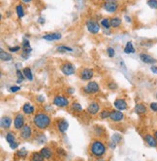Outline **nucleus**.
Returning <instances> with one entry per match:
<instances>
[{
	"mask_svg": "<svg viewBox=\"0 0 157 161\" xmlns=\"http://www.w3.org/2000/svg\"><path fill=\"white\" fill-rule=\"evenodd\" d=\"M8 49H9L10 52H14V53H15V52H17L19 50H20V47L17 45V47H9Z\"/></svg>",
	"mask_w": 157,
	"mask_h": 161,
	"instance_id": "nucleus-39",
	"label": "nucleus"
},
{
	"mask_svg": "<svg viewBox=\"0 0 157 161\" xmlns=\"http://www.w3.org/2000/svg\"><path fill=\"white\" fill-rule=\"evenodd\" d=\"M22 72H23V74H24V76H25L26 79H28L29 81H32L33 80V74H32V72H31L30 68H24Z\"/></svg>",
	"mask_w": 157,
	"mask_h": 161,
	"instance_id": "nucleus-25",
	"label": "nucleus"
},
{
	"mask_svg": "<svg viewBox=\"0 0 157 161\" xmlns=\"http://www.w3.org/2000/svg\"><path fill=\"white\" fill-rule=\"evenodd\" d=\"M68 127H69V124H68V122H67V121L61 120L60 122H58V124H57V128H58V130L60 131V132H65V131H67Z\"/></svg>",
	"mask_w": 157,
	"mask_h": 161,
	"instance_id": "nucleus-20",
	"label": "nucleus"
},
{
	"mask_svg": "<svg viewBox=\"0 0 157 161\" xmlns=\"http://www.w3.org/2000/svg\"><path fill=\"white\" fill-rule=\"evenodd\" d=\"M32 0H22V2H24V3H30Z\"/></svg>",
	"mask_w": 157,
	"mask_h": 161,
	"instance_id": "nucleus-51",
	"label": "nucleus"
},
{
	"mask_svg": "<svg viewBox=\"0 0 157 161\" xmlns=\"http://www.w3.org/2000/svg\"><path fill=\"white\" fill-rule=\"evenodd\" d=\"M146 4L153 10H157V0H148L146 1Z\"/></svg>",
	"mask_w": 157,
	"mask_h": 161,
	"instance_id": "nucleus-31",
	"label": "nucleus"
},
{
	"mask_svg": "<svg viewBox=\"0 0 157 161\" xmlns=\"http://www.w3.org/2000/svg\"><path fill=\"white\" fill-rule=\"evenodd\" d=\"M5 139L9 144H11V143L15 142V134H14L13 132H8L5 136Z\"/></svg>",
	"mask_w": 157,
	"mask_h": 161,
	"instance_id": "nucleus-30",
	"label": "nucleus"
},
{
	"mask_svg": "<svg viewBox=\"0 0 157 161\" xmlns=\"http://www.w3.org/2000/svg\"><path fill=\"white\" fill-rule=\"evenodd\" d=\"M145 143L148 144L149 147L151 148H156L157 147V139L155 138L154 135H151V134H145Z\"/></svg>",
	"mask_w": 157,
	"mask_h": 161,
	"instance_id": "nucleus-16",
	"label": "nucleus"
},
{
	"mask_svg": "<svg viewBox=\"0 0 157 161\" xmlns=\"http://www.w3.org/2000/svg\"><path fill=\"white\" fill-rule=\"evenodd\" d=\"M0 58H1L2 61L8 62V61H11L13 57H12L11 53H9V52H7V51H4L1 48V50H0Z\"/></svg>",
	"mask_w": 157,
	"mask_h": 161,
	"instance_id": "nucleus-22",
	"label": "nucleus"
},
{
	"mask_svg": "<svg viewBox=\"0 0 157 161\" xmlns=\"http://www.w3.org/2000/svg\"><path fill=\"white\" fill-rule=\"evenodd\" d=\"M154 136H155V138L157 139V130H155V131H154Z\"/></svg>",
	"mask_w": 157,
	"mask_h": 161,
	"instance_id": "nucleus-53",
	"label": "nucleus"
},
{
	"mask_svg": "<svg viewBox=\"0 0 157 161\" xmlns=\"http://www.w3.org/2000/svg\"><path fill=\"white\" fill-rule=\"evenodd\" d=\"M140 59L143 63L148 65H155L156 64V59L153 58L151 55L148 53H141L140 54Z\"/></svg>",
	"mask_w": 157,
	"mask_h": 161,
	"instance_id": "nucleus-10",
	"label": "nucleus"
},
{
	"mask_svg": "<svg viewBox=\"0 0 157 161\" xmlns=\"http://www.w3.org/2000/svg\"><path fill=\"white\" fill-rule=\"evenodd\" d=\"M41 155L44 156L45 159H50L51 155H52V152H51V150L50 148H43L41 150H40Z\"/></svg>",
	"mask_w": 157,
	"mask_h": 161,
	"instance_id": "nucleus-24",
	"label": "nucleus"
},
{
	"mask_svg": "<svg viewBox=\"0 0 157 161\" xmlns=\"http://www.w3.org/2000/svg\"><path fill=\"white\" fill-rule=\"evenodd\" d=\"M156 99H157V93H156Z\"/></svg>",
	"mask_w": 157,
	"mask_h": 161,
	"instance_id": "nucleus-54",
	"label": "nucleus"
},
{
	"mask_svg": "<svg viewBox=\"0 0 157 161\" xmlns=\"http://www.w3.org/2000/svg\"><path fill=\"white\" fill-rule=\"evenodd\" d=\"M85 26L87 28V30H88L89 33H91L93 35L95 34H98L100 32V24L95 21V20L93 19H88L87 21L85 22Z\"/></svg>",
	"mask_w": 157,
	"mask_h": 161,
	"instance_id": "nucleus-3",
	"label": "nucleus"
},
{
	"mask_svg": "<svg viewBox=\"0 0 157 161\" xmlns=\"http://www.w3.org/2000/svg\"><path fill=\"white\" fill-rule=\"evenodd\" d=\"M114 105L117 110H119V111H124V110L127 109V102H126V100L123 99H116L114 102Z\"/></svg>",
	"mask_w": 157,
	"mask_h": 161,
	"instance_id": "nucleus-15",
	"label": "nucleus"
},
{
	"mask_svg": "<svg viewBox=\"0 0 157 161\" xmlns=\"http://www.w3.org/2000/svg\"><path fill=\"white\" fill-rule=\"evenodd\" d=\"M122 23V20L120 17L118 16H114L111 19V26L113 28H118Z\"/></svg>",
	"mask_w": 157,
	"mask_h": 161,
	"instance_id": "nucleus-23",
	"label": "nucleus"
},
{
	"mask_svg": "<svg viewBox=\"0 0 157 161\" xmlns=\"http://www.w3.org/2000/svg\"><path fill=\"white\" fill-rule=\"evenodd\" d=\"M100 25L104 27L105 29H110V28L111 27V19H108V17H104V19H102V20H101Z\"/></svg>",
	"mask_w": 157,
	"mask_h": 161,
	"instance_id": "nucleus-26",
	"label": "nucleus"
},
{
	"mask_svg": "<svg viewBox=\"0 0 157 161\" xmlns=\"http://www.w3.org/2000/svg\"><path fill=\"white\" fill-rule=\"evenodd\" d=\"M43 38L44 40L46 41H59L62 38V35L60 33H56V32H52V33H47L43 35Z\"/></svg>",
	"mask_w": 157,
	"mask_h": 161,
	"instance_id": "nucleus-14",
	"label": "nucleus"
},
{
	"mask_svg": "<svg viewBox=\"0 0 157 161\" xmlns=\"http://www.w3.org/2000/svg\"><path fill=\"white\" fill-rule=\"evenodd\" d=\"M38 22H39L40 24H44L45 23V19L44 17H39V19H38Z\"/></svg>",
	"mask_w": 157,
	"mask_h": 161,
	"instance_id": "nucleus-47",
	"label": "nucleus"
},
{
	"mask_svg": "<svg viewBox=\"0 0 157 161\" xmlns=\"http://www.w3.org/2000/svg\"><path fill=\"white\" fill-rule=\"evenodd\" d=\"M90 152L96 157L102 156L105 152H106V147L101 141H93L90 146Z\"/></svg>",
	"mask_w": 157,
	"mask_h": 161,
	"instance_id": "nucleus-2",
	"label": "nucleus"
},
{
	"mask_svg": "<svg viewBox=\"0 0 157 161\" xmlns=\"http://www.w3.org/2000/svg\"><path fill=\"white\" fill-rule=\"evenodd\" d=\"M16 13H17V16L19 19H22V17L24 16V10H23V7L22 5H17L16 7Z\"/></svg>",
	"mask_w": 157,
	"mask_h": 161,
	"instance_id": "nucleus-27",
	"label": "nucleus"
},
{
	"mask_svg": "<svg viewBox=\"0 0 157 161\" xmlns=\"http://www.w3.org/2000/svg\"><path fill=\"white\" fill-rule=\"evenodd\" d=\"M52 103H54L55 106H58V107H66L69 105V99L64 96L58 94V96H55L54 97Z\"/></svg>",
	"mask_w": 157,
	"mask_h": 161,
	"instance_id": "nucleus-6",
	"label": "nucleus"
},
{
	"mask_svg": "<svg viewBox=\"0 0 157 161\" xmlns=\"http://www.w3.org/2000/svg\"><path fill=\"white\" fill-rule=\"evenodd\" d=\"M114 142H111L110 143V147H111V149H114L116 148V144H113Z\"/></svg>",
	"mask_w": 157,
	"mask_h": 161,
	"instance_id": "nucleus-50",
	"label": "nucleus"
},
{
	"mask_svg": "<svg viewBox=\"0 0 157 161\" xmlns=\"http://www.w3.org/2000/svg\"><path fill=\"white\" fill-rule=\"evenodd\" d=\"M33 124L39 129H46L51 124V117L46 113H38L33 118Z\"/></svg>",
	"mask_w": 157,
	"mask_h": 161,
	"instance_id": "nucleus-1",
	"label": "nucleus"
},
{
	"mask_svg": "<svg viewBox=\"0 0 157 161\" xmlns=\"http://www.w3.org/2000/svg\"><path fill=\"white\" fill-rule=\"evenodd\" d=\"M68 91H69V93H70V94H73V93H74V90H73L72 88H69Z\"/></svg>",
	"mask_w": 157,
	"mask_h": 161,
	"instance_id": "nucleus-52",
	"label": "nucleus"
},
{
	"mask_svg": "<svg viewBox=\"0 0 157 161\" xmlns=\"http://www.w3.org/2000/svg\"><path fill=\"white\" fill-rule=\"evenodd\" d=\"M17 147H19V143H17V142H13V143L10 144V148L13 149V150L17 149Z\"/></svg>",
	"mask_w": 157,
	"mask_h": 161,
	"instance_id": "nucleus-43",
	"label": "nucleus"
},
{
	"mask_svg": "<svg viewBox=\"0 0 157 161\" xmlns=\"http://www.w3.org/2000/svg\"><path fill=\"white\" fill-rule=\"evenodd\" d=\"M37 99H38V100L40 101V102H44V101H45V97L43 96H38Z\"/></svg>",
	"mask_w": 157,
	"mask_h": 161,
	"instance_id": "nucleus-46",
	"label": "nucleus"
},
{
	"mask_svg": "<svg viewBox=\"0 0 157 161\" xmlns=\"http://www.w3.org/2000/svg\"><path fill=\"white\" fill-rule=\"evenodd\" d=\"M94 76V71L92 69L89 68H85L81 71V73H80V77H81L82 80H90L92 79V77Z\"/></svg>",
	"mask_w": 157,
	"mask_h": 161,
	"instance_id": "nucleus-9",
	"label": "nucleus"
},
{
	"mask_svg": "<svg viewBox=\"0 0 157 161\" xmlns=\"http://www.w3.org/2000/svg\"><path fill=\"white\" fill-rule=\"evenodd\" d=\"M20 135L23 140H28L32 137V129H31L30 125H24L23 127L20 129Z\"/></svg>",
	"mask_w": 157,
	"mask_h": 161,
	"instance_id": "nucleus-8",
	"label": "nucleus"
},
{
	"mask_svg": "<svg viewBox=\"0 0 157 161\" xmlns=\"http://www.w3.org/2000/svg\"><path fill=\"white\" fill-rule=\"evenodd\" d=\"M72 110L75 112H81L82 110V107L79 102H74L72 104Z\"/></svg>",
	"mask_w": 157,
	"mask_h": 161,
	"instance_id": "nucleus-33",
	"label": "nucleus"
},
{
	"mask_svg": "<svg viewBox=\"0 0 157 161\" xmlns=\"http://www.w3.org/2000/svg\"><path fill=\"white\" fill-rule=\"evenodd\" d=\"M20 86H12L11 88H10V91L13 93H16L17 92V91H20Z\"/></svg>",
	"mask_w": 157,
	"mask_h": 161,
	"instance_id": "nucleus-42",
	"label": "nucleus"
},
{
	"mask_svg": "<svg viewBox=\"0 0 157 161\" xmlns=\"http://www.w3.org/2000/svg\"><path fill=\"white\" fill-rule=\"evenodd\" d=\"M149 107L153 112H157V102H151L149 104Z\"/></svg>",
	"mask_w": 157,
	"mask_h": 161,
	"instance_id": "nucleus-40",
	"label": "nucleus"
},
{
	"mask_svg": "<svg viewBox=\"0 0 157 161\" xmlns=\"http://www.w3.org/2000/svg\"><path fill=\"white\" fill-rule=\"evenodd\" d=\"M22 111H23V113H24V114H26V115H31V114H33V113H34L35 108H34V106H33L31 103L27 102V103H24V104H23V106H22Z\"/></svg>",
	"mask_w": 157,
	"mask_h": 161,
	"instance_id": "nucleus-19",
	"label": "nucleus"
},
{
	"mask_svg": "<svg viewBox=\"0 0 157 161\" xmlns=\"http://www.w3.org/2000/svg\"><path fill=\"white\" fill-rule=\"evenodd\" d=\"M124 19H126V21H127V22H130V23L132 22V19H131L130 16H124Z\"/></svg>",
	"mask_w": 157,
	"mask_h": 161,
	"instance_id": "nucleus-48",
	"label": "nucleus"
},
{
	"mask_svg": "<svg viewBox=\"0 0 157 161\" xmlns=\"http://www.w3.org/2000/svg\"><path fill=\"white\" fill-rule=\"evenodd\" d=\"M23 125H24V117L20 113L17 114L15 119H14V127L16 129H20Z\"/></svg>",
	"mask_w": 157,
	"mask_h": 161,
	"instance_id": "nucleus-12",
	"label": "nucleus"
},
{
	"mask_svg": "<svg viewBox=\"0 0 157 161\" xmlns=\"http://www.w3.org/2000/svg\"><path fill=\"white\" fill-rule=\"evenodd\" d=\"M118 8V2L116 0H107L104 3V9L106 10L108 13H114L116 12Z\"/></svg>",
	"mask_w": 157,
	"mask_h": 161,
	"instance_id": "nucleus-7",
	"label": "nucleus"
},
{
	"mask_svg": "<svg viewBox=\"0 0 157 161\" xmlns=\"http://www.w3.org/2000/svg\"><path fill=\"white\" fill-rule=\"evenodd\" d=\"M108 88H109L110 90H111V91H114V90L117 89V85H116V83L111 81V82H110L109 84H108Z\"/></svg>",
	"mask_w": 157,
	"mask_h": 161,
	"instance_id": "nucleus-37",
	"label": "nucleus"
},
{
	"mask_svg": "<svg viewBox=\"0 0 157 161\" xmlns=\"http://www.w3.org/2000/svg\"><path fill=\"white\" fill-rule=\"evenodd\" d=\"M31 51H32V48H31V47H26V48H23V50H22L23 53H26V54H28V55L31 53Z\"/></svg>",
	"mask_w": 157,
	"mask_h": 161,
	"instance_id": "nucleus-45",
	"label": "nucleus"
},
{
	"mask_svg": "<svg viewBox=\"0 0 157 161\" xmlns=\"http://www.w3.org/2000/svg\"><path fill=\"white\" fill-rule=\"evenodd\" d=\"M22 47H23V48H26V47H30V44H29V41H28V40H23V42H22Z\"/></svg>",
	"mask_w": 157,
	"mask_h": 161,
	"instance_id": "nucleus-41",
	"label": "nucleus"
},
{
	"mask_svg": "<svg viewBox=\"0 0 157 161\" xmlns=\"http://www.w3.org/2000/svg\"><path fill=\"white\" fill-rule=\"evenodd\" d=\"M107 53L109 55V57L113 58L114 55H116V51H114V47H108L107 48Z\"/></svg>",
	"mask_w": 157,
	"mask_h": 161,
	"instance_id": "nucleus-35",
	"label": "nucleus"
},
{
	"mask_svg": "<svg viewBox=\"0 0 157 161\" xmlns=\"http://www.w3.org/2000/svg\"><path fill=\"white\" fill-rule=\"evenodd\" d=\"M17 155L22 157V158H25V157L27 156V150L25 149H20V150H17Z\"/></svg>",
	"mask_w": 157,
	"mask_h": 161,
	"instance_id": "nucleus-34",
	"label": "nucleus"
},
{
	"mask_svg": "<svg viewBox=\"0 0 157 161\" xmlns=\"http://www.w3.org/2000/svg\"><path fill=\"white\" fill-rule=\"evenodd\" d=\"M56 51H58V52H72L73 48L67 47V45H58V47H56Z\"/></svg>",
	"mask_w": 157,
	"mask_h": 161,
	"instance_id": "nucleus-29",
	"label": "nucleus"
},
{
	"mask_svg": "<svg viewBox=\"0 0 157 161\" xmlns=\"http://www.w3.org/2000/svg\"><path fill=\"white\" fill-rule=\"evenodd\" d=\"M113 141L114 144H118V143L121 141V136L119 134H114L113 136Z\"/></svg>",
	"mask_w": 157,
	"mask_h": 161,
	"instance_id": "nucleus-36",
	"label": "nucleus"
},
{
	"mask_svg": "<svg viewBox=\"0 0 157 161\" xmlns=\"http://www.w3.org/2000/svg\"><path fill=\"white\" fill-rule=\"evenodd\" d=\"M99 90H100V87L98 85V83H96L95 81H89L85 87H83V92L88 94L98 93Z\"/></svg>",
	"mask_w": 157,
	"mask_h": 161,
	"instance_id": "nucleus-4",
	"label": "nucleus"
},
{
	"mask_svg": "<svg viewBox=\"0 0 157 161\" xmlns=\"http://www.w3.org/2000/svg\"><path fill=\"white\" fill-rule=\"evenodd\" d=\"M150 71H151L152 73H154V74H157V66L156 65H151Z\"/></svg>",
	"mask_w": 157,
	"mask_h": 161,
	"instance_id": "nucleus-44",
	"label": "nucleus"
},
{
	"mask_svg": "<svg viewBox=\"0 0 157 161\" xmlns=\"http://www.w3.org/2000/svg\"><path fill=\"white\" fill-rule=\"evenodd\" d=\"M11 125H12V119L10 117L5 116V117L1 118V127L2 128L8 129L11 127Z\"/></svg>",
	"mask_w": 157,
	"mask_h": 161,
	"instance_id": "nucleus-18",
	"label": "nucleus"
},
{
	"mask_svg": "<svg viewBox=\"0 0 157 161\" xmlns=\"http://www.w3.org/2000/svg\"><path fill=\"white\" fill-rule=\"evenodd\" d=\"M135 47H134V45H133V43L130 41V42H127L126 44H125V47H124V52L126 54H133L135 53Z\"/></svg>",
	"mask_w": 157,
	"mask_h": 161,
	"instance_id": "nucleus-21",
	"label": "nucleus"
},
{
	"mask_svg": "<svg viewBox=\"0 0 157 161\" xmlns=\"http://www.w3.org/2000/svg\"><path fill=\"white\" fill-rule=\"evenodd\" d=\"M57 152L58 153H61V155H65V152H64V150H62V149H58L57 150Z\"/></svg>",
	"mask_w": 157,
	"mask_h": 161,
	"instance_id": "nucleus-49",
	"label": "nucleus"
},
{
	"mask_svg": "<svg viewBox=\"0 0 157 161\" xmlns=\"http://www.w3.org/2000/svg\"><path fill=\"white\" fill-rule=\"evenodd\" d=\"M134 112H135L136 114H138V115H143V114H145L146 112H148V108H146V106L145 105V104L137 103L135 105Z\"/></svg>",
	"mask_w": 157,
	"mask_h": 161,
	"instance_id": "nucleus-17",
	"label": "nucleus"
},
{
	"mask_svg": "<svg viewBox=\"0 0 157 161\" xmlns=\"http://www.w3.org/2000/svg\"><path fill=\"white\" fill-rule=\"evenodd\" d=\"M99 110H100V106H99L98 102H96V101L90 102L86 108V111L88 112L90 115H96L99 112Z\"/></svg>",
	"mask_w": 157,
	"mask_h": 161,
	"instance_id": "nucleus-13",
	"label": "nucleus"
},
{
	"mask_svg": "<svg viewBox=\"0 0 157 161\" xmlns=\"http://www.w3.org/2000/svg\"><path fill=\"white\" fill-rule=\"evenodd\" d=\"M31 160L32 161H45L44 156L41 155V152H33L31 155Z\"/></svg>",
	"mask_w": 157,
	"mask_h": 161,
	"instance_id": "nucleus-28",
	"label": "nucleus"
},
{
	"mask_svg": "<svg viewBox=\"0 0 157 161\" xmlns=\"http://www.w3.org/2000/svg\"><path fill=\"white\" fill-rule=\"evenodd\" d=\"M110 116H111V111L109 110H103L102 112H100V118L102 119V120L110 118Z\"/></svg>",
	"mask_w": 157,
	"mask_h": 161,
	"instance_id": "nucleus-32",
	"label": "nucleus"
},
{
	"mask_svg": "<svg viewBox=\"0 0 157 161\" xmlns=\"http://www.w3.org/2000/svg\"><path fill=\"white\" fill-rule=\"evenodd\" d=\"M17 79H20V80H22V81H23V79L25 78V76H24L23 72H20V69H17Z\"/></svg>",
	"mask_w": 157,
	"mask_h": 161,
	"instance_id": "nucleus-38",
	"label": "nucleus"
},
{
	"mask_svg": "<svg viewBox=\"0 0 157 161\" xmlns=\"http://www.w3.org/2000/svg\"><path fill=\"white\" fill-rule=\"evenodd\" d=\"M111 121L113 122H121L124 119V115L121 111L119 110H113L111 111V116H110Z\"/></svg>",
	"mask_w": 157,
	"mask_h": 161,
	"instance_id": "nucleus-11",
	"label": "nucleus"
},
{
	"mask_svg": "<svg viewBox=\"0 0 157 161\" xmlns=\"http://www.w3.org/2000/svg\"><path fill=\"white\" fill-rule=\"evenodd\" d=\"M61 72L63 73L64 75H67V76H70V75H73L76 72V69L74 67V65L72 64V63L70 62H65L63 64L61 65Z\"/></svg>",
	"mask_w": 157,
	"mask_h": 161,
	"instance_id": "nucleus-5",
	"label": "nucleus"
}]
</instances>
